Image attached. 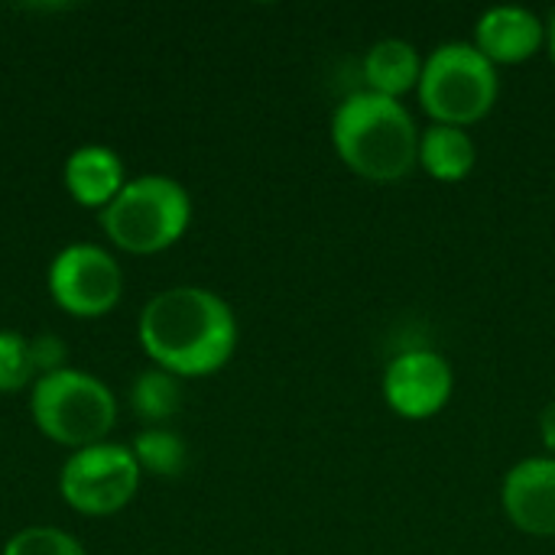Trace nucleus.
<instances>
[{
    "mask_svg": "<svg viewBox=\"0 0 555 555\" xmlns=\"http://www.w3.org/2000/svg\"><path fill=\"white\" fill-rule=\"evenodd\" d=\"M137 335L156 367L179 380L208 377L237 351V315L205 286H172L143 306Z\"/></svg>",
    "mask_w": 555,
    "mask_h": 555,
    "instance_id": "nucleus-1",
    "label": "nucleus"
},
{
    "mask_svg": "<svg viewBox=\"0 0 555 555\" xmlns=\"http://www.w3.org/2000/svg\"><path fill=\"white\" fill-rule=\"evenodd\" d=\"M420 127L413 114L390 98L354 91L332 114V146L361 179L377 185L403 182L420 166Z\"/></svg>",
    "mask_w": 555,
    "mask_h": 555,
    "instance_id": "nucleus-2",
    "label": "nucleus"
},
{
    "mask_svg": "<svg viewBox=\"0 0 555 555\" xmlns=\"http://www.w3.org/2000/svg\"><path fill=\"white\" fill-rule=\"evenodd\" d=\"M192 224V198L172 176H137L101 211V228L114 247L133 257L169 250Z\"/></svg>",
    "mask_w": 555,
    "mask_h": 555,
    "instance_id": "nucleus-3",
    "label": "nucleus"
},
{
    "mask_svg": "<svg viewBox=\"0 0 555 555\" xmlns=\"http://www.w3.org/2000/svg\"><path fill=\"white\" fill-rule=\"evenodd\" d=\"M498 94V68L475 49V42H442L423 62L416 98L433 124L468 130L494 111Z\"/></svg>",
    "mask_w": 555,
    "mask_h": 555,
    "instance_id": "nucleus-4",
    "label": "nucleus"
},
{
    "mask_svg": "<svg viewBox=\"0 0 555 555\" xmlns=\"http://www.w3.org/2000/svg\"><path fill=\"white\" fill-rule=\"evenodd\" d=\"M29 410L36 429L72 452L104 442L117 423V400L111 387L75 367L39 377L33 384Z\"/></svg>",
    "mask_w": 555,
    "mask_h": 555,
    "instance_id": "nucleus-5",
    "label": "nucleus"
},
{
    "mask_svg": "<svg viewBox=\"0 0 555 555\" xmlns=\"http://www.w3.org/2000/svg\"><path fill=\"white\" fill-rule=\"evenodd\" d=\"M140 475L143 472L127 446L98 442L68 455L59 475V491L75 514L111 517L133 501Z\"/></svg>",
    "mask_w": 555,
    "mask_h": 555,
    "instance_id": "nucleus-6",
    "label": "nucleus"
},
{
    "mask_svg": "<svg viewBox=\"0 0 555 555\" xmlns=\"http://www.w3.org/2000/svg\"><path fill=\"white\" fill-rule=\"evenodd\" d=\"M49 296L75 319H101L124 296V270L98 244H68L49 263Z\"/></svg>",
    "mask_w": 555,
    "mask_h": 555,
    "instance_id": "nucleus-7",
    "label": "nucleus"
},
{
    "mask_svg": "<svg viewBox=\"0 0 555 555\" xmlns=\"http://www.w3.org/2000/svg\"><path fill=\"white\" fill-rule=\"evenodd\" d=\"M455 390V374L446 354L433 348L400 351L384 371V400L387 406L410 423L439 416Z\"/></svg>",
    "mask_w": 555,
    "mask_h": 555,
    "instance_id": "nucleus-8",
    "label": "nucleus"
},
{
    "mask_svg": "<svg viewBox=\"0 0 555 555\" xmlns=\"http://www.w3.org/2000/svg\"><path fill=\"white\" fill-rule=\"evenodd\" d=\"M501 507L527 537H555V459H520L501 481Z\"/></svg>",
    "mask_w": 555,
    "mask_h": 555,
    "instance_id": "nucleus-9",
    "label": "nucleus"
},
{
    "mask_svg": "<svg viewBox=\"0 0 555 555\" xmlns=\"http://www.w3.org/2000/svg\"><path fill=\"white\" fill-rule=\"evenodd\" d=\"M546 46V23L520 3H501L478 16L475 49L498 65H524Z\"/></svg>",
    "mask_w": 555,
    "mask_h": 555,
    "instance_id": "nucleus-10",
    "label": "nucleus"
},
{
    "mask_svg": "<svg viewBox=\"0 0 555 555\" xmlns=\"http://www.w3.org/2000/svg\"><path fill=\"white\" fill-rule=\"evenodd\" d=\"M62 182L68 189V195L85 205V208H107L120 189L130 182L127 172H124V159L111 150V146H101V143H88V146H78L68 159H65V169H62Z\"/></svg>",
    "mask_w": 555,
    "mask_h": 555,
    "instance_id": "nucleus-11",
    "label": "nucleus"
},
{
    "mask_svg": "<svg viewBox=\"0 0 555 555\" xmlns=\"http://www.w3.org/2000/svg\"><path fill=\"white\" fill-rule=\"evenodd\" d=\"M423 62L426 55L406 42V39H380L374 42L364 59H361V78H364V91L400 101L403 94L420 88V75H423Z\"/></svg>",
    "mask_w": 555,
    "mask_h": 555,
    "instance_id": "nucleus-12",
    "label": "nucleus"
},
{
    "mask_svg": "<svg viewBox=\"0 0 555 555\" xmlns=\"http://www.w3.org/2000/svg\"><path fill=\"white\" fill-rule=\"evenodd\" d=\"M478 166V143L465 127L429 124L420 133V169L436 182H465Z\"/></svg>",
    "mask_w": 555,
    "mask_h": 555,
    "instance_id": "nucleus-13",
    "label": "nucleus"
},
{
    "mask_svg": "<svg viewBox=\"0 0 555 555\" xmlns=\"http://www.w3.org/2000/svg\"><path fill=\"white\" fill-rule=\"evenodd\" d=\"M130 406L150 426H159V423L172 420L179 413V406H182V384H179V377L163 371V367L143 371L133 380V387H130Z\"/></svg>",
    "mask_w": 555,
    "mask_h": 555,
    "instance_id": "nucleus-14",
    "label": "nucleus"
},
{
    "mask_svg": "<svg viewBox=\"0 0 555 555\" xmlns=\"http://www.w3.org/2000/svg\"><path fill=\"white\" fill-rule=\"evenodd\" d=\"M130 452H133L140 472H150L156 478H179L189 462V449H185L182 436H176L172 429H163V426H150V429L137 433Z\"/></svg>",
    "mask_w": 555,
    "mask_h": 555,
    "instance_id": "nucleus-15",
    "label": "nucleus"
},
{
    "mask_svg": "<svg viewBox=\"0 0 555 555\" xmlns=\"http://www.w3.org/2000/svg\"><path fill=\"white\" fill-rule=\"evenodd\" d=\"M29 384H36L29 338L13 328H0V393H20Z\"/></svg>",
    "mask_w": 555,
    "mask_h": 555,
    "instance_id": "nucleus-16",
    "label": "nucleus"
},
{
    "mask_svg": "<svg viewBox=\"0 0 555 555\" xmlns=\"http://www.w3.org/2000/svg\"><path fill=\"white\" fill-rule=\"evenodd\" d=\"M3 555H85V550L59 527H26L7 540Z\"/></svg>",
    "mask_w": 555,
    "mask_h": 555,
    "instance_id": "nucleus-17",
    "label": "nucleus"
},
{
    "mask_svg": "<svg viewBox=\"0 0 555 555\" xmlns=\"http://www.w3.org/2000/svg\"><path fill=\"white\" fill-rule=\"evenodd\" d=\"M65 361H68V345L59 335L42 332V335L29 338V364H33L36 380L49 377L55 371H65Z\"/></svg>",
    "mask_w": 555,
    "mask_h": 555,
    "instance_id": "nucleus-18",
    "label": "nucleus"
},
{
    "mask_svg": "<svg viewBox=\"0 0 555 555\" xmlns=\"http://www.w3.org/2000/svg\"><path fill=\"white\" fill-rule=\"evenodd\" d=\"M540 439H543V449L550 452V459H555V400H550L540 413Z\"/></svg>",
    "mask_w": 555,
    "mask_h": 555,
    "instance_id": "nucleus-19",
    "label": "nucleus"
},
{
    "mask_svg": "<svg viewBox=\"0 0 555 555\" xmlns=\"http://www.w3.org/2000/svg\"><path fill=\"white\" fill-rule=\"evenodd\" d=\"M546 49H550V59L555 62V13L550 16V23H546Z\"/></svg>",
    "mask_w": 555,
    "mask_h": 555,
    "instance_id": "nucleus-20",
    "label": "nucleus"
}]
</instances>
